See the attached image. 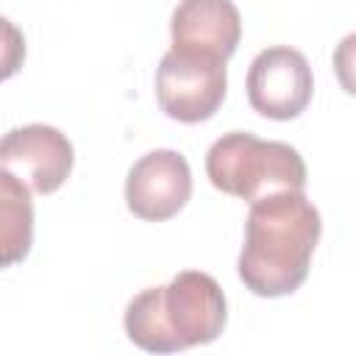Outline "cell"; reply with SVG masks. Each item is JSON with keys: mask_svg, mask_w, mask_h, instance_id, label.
Segmentation results:
<instances>
[{"mask_svg": "<svg viewBox=\"0 0 356 356\" xmlns=\"http://www.w3.org/2000/svg\"><path fill=\"white\" fill-rule=\"evenodd\" d=\"M323 222L303 192H275L250 203L236 261L242 284L259 298L292 295L309 275Z\"/></svg>", "mask_w": 356, "mask_h": 356, "instance_id": "6da1fadb", "label": "cell"}, {"mask_svg": "<svg viewBox=\"0 0 356 356\" xmlns=\"http://www.w3.org/2000/svg\"><path fill=\"white\" fill-rule=\"evenodd\" d=\"M206 175L220 192L248 203L306 186V164L292 145L259 139L248 131L222 134L209 147Z\"/></svg>", "mask_w": 356, "mask_h": 356, "instance_id": "7a4b0ae2", "label": "cell"}, {"mask_svg": "<svg viewBox=\"0 0 356 356\" xmlns=\"http://www.w3.org/2000/svg\"><path fill=\"white\" fill-rule=\"evenodd\" d=\"M225 58L167 50L156 70V97L167 117L178 122H203L225 100Z\"/></svg>", "mask_w": 356, "mask_h": 356, "instance_id": "3957f363", "label": "cell"}, {"mask_svg": "<svg viewBox=\"0 0 356 356\" xmlns=\"http://www.w3.org/2000/svg\"><path fill=\"white\" fill-rule=\"evenodd\" d=\"M248 103L270 120H295L312 100L314 78L306 56L289 44L261 50L245 78Z\"/></svg>", "mask_w": 356, "mask_h": 356, "instance_id": "277c9868", "label": "cell"}, {"mask_svg": "<svg viewBox=\"0 0 356 356\" xmlns=\"http://www.w3.org/2000/svg\"><path fill=\"white\" fill-rule=\"evenodd\" d=\"M161 314L178 350L209 345L222 334L225 295L209 273L184 270L161 286Z\"/></svg>", "mask_w": 356, "mask_h": 356, "instance_id": "5b68a950", "label": "cell"}, {"mask_svg": "<svg viewBox=\"0 0 356 356\" xmlns=\"http://www.w3.org/2000/svg\"><path fill=\"white\" fill-rule=\"evenodd\" d=\"M72 142L53 125L11 128L0 142V167L14 172L36 195L56 192L72 172Z\"/></svg>", "mask_w": 356, "mask_h": 356, "instance_id": "8992f818", "label": "cell"}, {"mask_svg": "<svg viewBox=\"0 0 356 356\" xmlns=\"http://www.w3.org/2000/svg\"><path fill=\"white\" fill-rule=\"evenodd\" d=\"M192 195V172L178 150L159 147L145 153L125 178V203L139 220H170Z\"/></svg>", "mask_w": 356, "mask_h": 356, "instance_id": "52a82bcc", "label": "cell"}, {"mask_svg": "<svg viewBox=\"0 0 356 356\" xmlns=\"http://www.w3.org/2000/svg\"><path fill=\"white\" fill-rule=\"evenodd\" d=\"M172 50L231 58L242 39V17L234 0H181L170 19Z\"/></svg>", "mask_w": 356, "mask_h": 356, "instance_id": "ba28073f", "label": "cell"}, {"mask_svg": "<svg viewBox=\"0 0 356 356\" xmlns=\"http://www.w3.org/2000/svg\"><path fill=\"white\" fill-rule=\"evenodd\" d=\"M0 236H3V267L25 259L33 239V206L31 186L14 172L0 170Z\"/></svg>", "mask_w": 356, "mask_h": 356, "instance_id": "9c48e42d", "label": "cell"}, {"mask_svg": "<svg viewBox=\"0 0 356 356\" xmlns=\"http://www.w3.org/2000/svg\"><path fill=\"white\" fill-rule=\"evenodd\" d=\"M125 334L134 345L147 353H175L178 345L172 342L164 314H161V286H150L139 292L125 309Z\"/></svg>", "mask_w": 356, "mask_h": 356, "instance_id": "30bf717a", "label": "cell"}, {"mask_svg": "<svg viewBox=\"0 0 356 356\" xmlns=\"http://www.w3.org/2000/svg\"><path fill=\"white\" fill-rule=\"evenodd\" d=\"M334 72L339 86L356 97V31L342 36L339 44L334 47Z\"/></svg>", "mask_w": 356, "mask_h": 356, "instance_id": "8fae6325", "label": "cell"}]
</instances>
